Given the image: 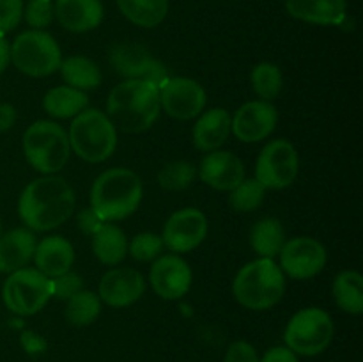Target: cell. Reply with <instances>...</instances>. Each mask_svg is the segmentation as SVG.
I'll return each instance as SVG.
<instances>
[{
	"mask_svg": "<svg viewBox=\"0 0 363 362\" xmlns=\"http://www.w3.org/2000/svg\"><path fill=\"white\" fill-rule=\"evenodd\" d=\"M74 192L64 177L43 176L30 181L18 199V215L32 231H52L74 212Z\"/></svg>",
	"mask_w": 363,
	"mask_h": 362,
	"instance_id": "obj_1",
	"label": "cell"
},
{
	"mask_svg": "<svg viewBox=\"0 0 363 362\" xmlns=\"http://www.w3.org/2000/svg\"><path fill=\"white\" fill-rule=\"evenodd\" d=\"M160 87L147 80H124L110 91L106 116L116 130L140 133L160 117Z\"/></svg>",
	"mask_w": 363,
	"mask_h": 362,
	"instance_id": "obj_2",
	"label": "cell"
},
{
	"mask_svg": "<svg viewBox=\"0 0 363 362\" xmlns=\"http://www.w3.org/2000/svg\"><path fill=\"white\" fill-rule=\"evenodd\" d=\"M142 181L133 170L108 169L99 174L91 188V208L105 222L128 219L140 206Z\"/></svg>",
	"mask_w": 363,
	"mask_h": 362,
	"instance_id": "obj_3",
	"label": "cell"
},
{
	"mask_svg": "<svg viewBox=\"0 0 363 362\" xmlns=\"http://www.w3.org/2000/svg\"><path fill=\"white\" fill-rule=\"evenodd\" d=\"M286 291L284 272L273 259L259 258L236 273L233 293L243 307L266 311L279 304Z\"/></svg>",
	"mask_w": 363,
	"mask_h": 362,
	"instance_id": "obj_4",
	"label": "cell"
},
{
	"mask_svg": "<svg viewBox=\"0 0 363 362\" xmlns=\"http://www.w3.org/2000/svg\"><path fill=\"white\" fill-rule=\"evenodd\" d=\"M71 151L89 163H101L113 155L117 146V130L105 112L85 109L69 126Z\"/></svg>",
	"mask_w": 363,
	"mask_h": 362,
	"instance_id": "obj_5",
	"label": "cell"
},
{
	"mask_svg": "<svg viewBox=\"0 0 363 362\" xmlns=\"http://www.w3.org/2000/svg\"><path fill=\"white\" fill-rule=\"evenodd\" d=\"M23 153L32 169L50 176L66 167L71 155L69 137L53 121H35L23 133Z\"/></svg>",
	"mask_w": 363,
	"mask_h": 362,
	"instance_id": "obj_6",
	"label": "cell"
},
{
	"mask_svg": "<svg viewBox=\"0 0 363 362\" xmlns=\"http://www.w3.org/2000/svg\"><path fill=\"white\" fill-rule=\"evenodd\" d=\"M14 67L27 77L41 78L55 73L62 62V53L55 39L43 31L21 32L9 48Z\"/></svg>",
	"mask_w": 363,
	"mask_h": 362,
	"instance_id": "obj_7",
	"label": "cell"
},
{
	"mask_svg": "<svg viewBox=\"0 0 363 362\" xmlns=\"http://www.w3.org/2000/svg\"><path fill=\"white\" fill-rule=\"evenodd\" d=\"M333 334L335 325L328 312L319 307H307L298 311L289 319L284 332V341L294 353L314 357L330 346Z\"/></svg>",
	"mask_w": 363,
	"mask_h": 362,
	"instance_id": "obj_8",
	"label": "cell"
},
{
	"mask_svg": "<svg viewBox=\"0 0 363 362\" xmlns=\"http://www.w3.org/2000/svg\"><path fill=\"white\" fill-rule=\"evenodd\" d=\"M52 297V280L38 268H21L9 273L2 287L6 307L20 316L35 314Z\"/></svg>",
	"mask_w": 363,
	"mask_h": 362,
	"instance_id": "obj_9",
	"label": "cell"
},
{
	"mask_svg": "<svg viewBox=\"0 0 363 362\" xmlns=\"http://www.w3.org/2000/svg\"><path fill=\"white\" fill-rule=\"evenodd\" d=\"M298 153L289 141L277 138L262 148L255 163V180L264 188L282 190L294 183L298 176Z\"/></svg>",
	"mask_w": 363,
	"mask_h": 362,
	"instance_id": "obj_10",
	"label": "cell"
},
{
	"mask_svg": "<svg viewBox=\"0 0 363 362\" xmlns=\"http://www.w3.org/2000/svg\"><path fill=\"white\" fill-rule=\"evenodd\" d=\"M110 62L113 70L126 80H147L162 87L167 80L165 66L156 60L142 45L135 43H123L113 46L110 52Z\"/></svg>",
	"mask_w": 363,
	"mask_h": 362,
	"instance_id": "obj_11",
	"label": "cell"
},
{
	"mask_svg": "<svg viewBox=\"0 0 363 362\" xmlns=\"http://www.w3.org/2000/svg\"><path fill=\"white\" fill-rule=\"evenodd\" d=\"M160 103L170 117L190 121L201 116L208 103V94L199 82L186 77L169 78L160 87Z\"/></svg>",
	"mask_w": 363,
	"mask_h": 362,
	"instance_id": "obj_12",
	"label": "cell"
},
{
	"mask_svg": "<svg viewBox=\"0 0 363 362\" xmlns=\"http://www.w3.org/2000/svg\"><path fill=\"white\" fill-rule=\"evenodd\" d=\"M326 265V248L315 238L298 236L280 251V270L298 280L318 275Z\"/></svg>",
	"mask_w": 363,
	"mask_h": 362,
	"instance_id": "obj_13",
	"label": "cell"
},
{
	"mask_svg": "<svg viewBox=\"0 0 363 362\" xmlns=\"http://www.w3.org/2000/svg\"><path fill=\"white\" fill-rule=\"evenodd\" d=\"M208 234V219L197 208H183L172 213L163 227L162 240L169 251L176 254L194 251Z\"/></svg>",
	"mask_w": 363,
	"mask_h": 362,
	"instance_id": "obj_14",
	"label": "cell"
},
{
	"mask_svg": "<svg viewBox=\"0 0 363 362\" xmlns=\"http://www.w3.org/2000/svg\"><path fill=\"white\" fill-rule=\"evenodd\" d=\"M279 121V112L269 102H248L230 117V131L241 142H261L273 133Z\"/></svg>",
	"mask_w": 363,
	"mask_h": 362,
	"instance_id": "obj_15",
	"label": "cell"
},
{
	"mask_svg": "<svg viewBox=\"0 0 363 362\" xmlns=\"http://www.w3.org/2000/svg\"><path fill=\"white\" fill-rule=\"evenodd\" d=\"M149 280L160 298L177 300L184 297L191 286V268L177 254L162 256L156 259L149 272Z\"/></svg>",
	"mask_w": 363,
	"mask_h": 362,
	"instance_id": "obj_16",
	"label": "cell"
},
{
	"mask_svg": "<svg viewBox=\"0 0 363 362\" xmlns=\"http://www.w3.org/2000/svg\"><path fill=\"white\" fill-rule=\"evenodd\" d=\"M145 280L133 268L108 270L99 280V300L110 307H128L144 295Z\"/></svg>",
	"mask_w": 363,
	"mask_h": 362,
	"instance_id": "obj_17",
	"label": "cell"
},
{
	"mask_svg": "<svg viewBox=\"0 0 363 362\" xmlns=\"http://www.w3.org/2000/svg\"><path fill=\"white\" fill-rule=\"evenodd\" d=\"M199 176L215 190L230 192L245 180V165L230 151L216 149L202 158Z\"/></svg>",
	"mask_w": 363,
	"mask_h": 362,
	"instance_id": "obj_18",
	"label": "cell"
},
{
	"mask_svg": "<svg viewBox=\"0 0 363 362\" xmlns=\"http://www.w3.org/2000/svg\"><path fill=\"white\" fill-rule=\"evenodd\" d=\"M53 14L66 31L89 32L103 20L101 0H57Z\"/></svg>",
	"mask_w": 363,
	"mask_h": 362,
	"instance_id": "obj_19",
	"label": "cell"
},
{
	"mask_svg": "<svg viewBox=\"0 0 363 362\" xmlns=\"http://www.w3.org/2000/svg\"><path fill=\"white\" fill-rule=\"evenodd\" d=\"M34 263L38 266L39 272L46 277L62 275V273L69 272L74 261V251L73 245L62 236H46L35 245L34 252Z\"/></svg>",
	"mask_w": 363,
	"mask_h": 362,
	"instance_id": "obj_20",
	"label": "cell"
},
{
	"mask_svg": "<svg viewBox=\"0 0 363 362\" xmlns=\"http://www.w3.org/2000/svg\"><path fill=\"white\" fill-rule=\"evenodd\" d=\"M34 233L25 227H16L0 236V273H13L25 268L35 252Z\"/></svg>",
	"mask_w": 363,
	"mask_h": 362,
	"instance_id": "obj_21",
	"label": "cell"
},
{
	"mask_svg": "<svg viewBox=\"0 0 363 362\" xmlns=\"http://www.w3.org/2000/svg\"><path fill=\"white\" fill-rule=\"evenodd\" d=\"M287 13L314 25H340L346 20V0H286Z\"/></svg>",
	"mask_w": 363,
	"mask_h": 362,
	"instance_id": "obj_22",
	"label": "cell"
},
{
	"mask_svg": "<svg viewBox=\"0 0 363 362\" xmlns=\"http://www.w3.org/2000/svg\"><path fill=\"white\" fill-rule=\"evenodd\" d=\"M230 135V116L225 109L206 110L194 126V144L201 151H216Z\"/></svg>",
	"mask_w": 363,
	"mask_h": 362,
	"instance_id": "obj_23",
	"label": "cell"
},
{
	"mask_svg": "<svg viewBox=\"0 0 363 362\" xmlns=\"http://www.w3.org/2000/svg\"><path fill=\"white\" fill-rule=\"evenodd\" d=\"M89 96L84 91L69 87V85H59L50 89L43 98V109L50 117L55 119H69L77 117L82 110L87 109Z\"/></svg>",
	"mask_w": 363,
	"mask_h": 362,
	"instance_id": "obj_24",
	"label": "cell"
},
{
	"mask_svg": "<svg viewBox=\"0 0 363 362\" xmlns=\"http://www.w3.org/2000/svg\"><path fill=\"white\" fill-rule=\"evenodd\" d=\"M92 252L103 265H119L128 254L126 234L121 227L105 222L92 234Z\"/></svg>",
	"mask_w": 363,
	"mask_h": 362,
	"instance_id": "obj_25",
	"label": "cell"
},
{
	"mask_svg": "<svg viewBox=\"0 0 363 362\" xmlns=\"http://www.w3.org/2000/svg\"><path fill=\"white\" fill-rule=\"evenodd\" d=\"M286 243V231L280 220L266 216L254 224L250 231V245L259 258L273 259Z\"/></svg>",
	"mask_w": 363,
	"mask_h": 362,
	"instance_id": "obj_26",
	"label": "cell"
},
{
	"mask_svg": "<svg viewBox=\"0 0 363 362\" xmlns=\"http://www.w3.org/2000/svg\"><path fill=\"white\" fill-rule=\"evenodd\" d=\"M60 73L69 87L78 91H91L101 84V70L92 59L84 55H71L60 62Z\"/></svg>",
	"mask_w": 363,
	"mask_h": 362,
	"instance_id": "obj_27",
	"label": "cell"
},
{
	"mask_svg": "<svg viewBox=\"0 0 363 362\" xmlns=\"http://www.w3.org/2000/svg\"><path fill=\"white\" fill-rule=\"evenodd\" d=\"M121 13L144 28L158 27L169 13V0H116Z\"/></svg>",
	"mask_w": 363,
	"mask_h": 362,
	"instance_id": "obj_28",
	"label": "cell"
},
{
	"mask_svg": "<svg viewBox=\"0 0 363 362\" xmlns=\"http://www.w3.org/2000/svg\"><path fill=\"white\" fill-rule=\"evenodd\" d=\"M333 298L344 312L363 311V277L354 270H344L333 280Z\"/></svg>",
	"mask_w": 363,
	"mask_h": 362,
	"instance_id": "obj_29",
	"label": "cell"
},
{
	"mask_svg": "<svg viewBox=\"0 0 363 362\" xmlns=\"http://www.w3.org/2000/svg\"><path fill=\"white\" fill-rule=\"evenodd\" d=\"M101 312V300L98 295L92 291L82 290L74 293L73 297L67 298L66 305V318L71 325L74 327H87L94 323Z\"/></svg>",
	"mask_w": 363,
	"mask_h": 362,
	"instance_id": "obj_30",
	"label": "cell"
},
{
	"mask_svg": "<svg viewBox=\"0 0 363 362\" xmlns=\"http://www.w3.org/2000/svg\"><path fill=\"white\" fill-rule=\"evenodd\" d=\"M250 80L255 94L262 102H272V99L279 98L280 91H282V71L273 62L257 64L252 70Z\"/></svg>",
	"mask_w": 363,
	"mask_h": 362,
	"instance_id": "obj_31",
	"label": "cell"
},
{
	"mask_svg": "<svg viewBox=\"0 0 363 362\" xmlns=\"http://www.w3.org/2000/svg\"><path fill=\"white\" fill-rule=\"evenodd\" d=\"M195 177V167L186 160H174L165 163L158 172V185L165 190H184Z\"/></svg>",
	"mask_w": 363,
	"mask_h": 362,
	"instance_id": "obj_32",
	"label": "cell"
},
{
	"mask_svg": "<svg viewBox=\"0 0 363 362\" xmlns=\"http://www.w3.org/2000/svg\"><path fill=\"white\" fill-rule=\"evenodd\" d=\"M266 188L257 180H243L234 190H230L229 204L241 213L255 212L264 201Z\"/></svg>",
	"mask_w": 363,
	"mask_h": 362,
	"instance_id": "obj_33",
	"label": "cell"
},
{
	"mask_svg": "<svg viewBox=\"0 0 363 362\" xmlns=\"http://www.w3.org/2000/svg\"><path fill=\"white\" fill-rule=\"evenodd\" d=\"M163 247L165 245H163L162 236L155 233H140L128 245V252H130V256L135 261L147 263L158 258L162 254Z\"/></svg>",
	"mask_w": 363,
	"mask_h": 362,
	"instance_id": "obj_34",
	"label": "cell"
},
{
	"mask_svg": "<svg viewBox=\"0 0 363 362\" xmlns=\"http://www.w3.org/2000/svg\"><path fill=\"white\" fill-rule=\"evenodd\" d=\"M25 20L34 31L48 27L53 20L52 0H30L25 7Z\"/></svg>",
	"mask_w": 363,
	"mask_h": 362,
	"instance_id": "obj_35",
	"label": "cell"
},
{
	"mask_svg": "<svg viewBox=\"0 0 363 362\" xmlns=\"http://www.w3.org/2000/svg\"><path fill=\"white\" fill-rule=\"evenodd\" d=\"M23 18V0H0V34L14 31Z\"/></svg>",
	"mask_w": 363,
	"mask_h": 362,
	"instance_id": "obj_36",
	"label": "cell"
},
{
	"mask_svg": "<svg viewBox=\"0 0 363 362\" xmlns=\"http://www.w3.org/2000/svg\"><path fill=\"white\" fill-rule=\"evenodd\" d=\"M82 287H84V280H82V277L78 273L73 272H66L52 280L53 297L60 298V300L71 298L74 293L82 291Z\"/></svg>",
	"mask_w": 363,
	"mask_h": 362,
	"instance_id": "obj_37",
	"label": "cell"
},
{
	"mask_svg": "<svg viewBox=\"0 0 363 362\" xmlns=\"http://www.w3.org/2000/svg\"><path fill=\"white\" fill-rule=\"evenodd\" d=\"M223 362H259L257 351L247 341H236L227 348Z\"/></svg>",
	"mask_w": 363,
	"mask_h": 362,
	"instance_id": "obj_38",
	"label": "cell"
},
{
	"mask_svg": "<svg viewBox=\"0 0 363 362\" xmlns=\"http://www.w3.org/2000/svg\"><path fill=\"white\" fill-rule=\"evenodd\" d=\"M103 224H105V220H103L91 206H89V208H82L77 216L78 229L84 234H87V236H92V234L98 233L99 227H101Z\"/></svg>",
	"mask_w": 363,
	"mask_h": 362,
	"instance_id": "obj_39",
	"label": "cell"
},
{
	"mask_svg": "<svg viewBox=\"0 0 363 362\" xmlns=\"http://www.w3.org/2000/svg\"><path fill=\"white\" fill-rule=\"evenodd\" d=\"M259 362H298V357L287 346H273Z\"/></svg>",
	"mask_w": 363,
	"mask_h": 362,
	"instance_id": "obj_40",
	"label": "cell"
},
{
	"mask_svg": "<svg viewBox=\"0 0 363 362\" xmlns=\"http://www.w3.org/2000/svg\"><path fill=\"white\" fill-rule=\"evenodd\" d=\"M16 121V110L9 103H0V131H7Z\"/></svg>",
	"mask_w": 363,
	"mask_h": 362,
	"instance_id": "obj_41",
	"label": "cell"
},
{
	"mask_svg": "<svg viewBox=\"0 0 363 362\" xmlns=\"http://www.w3.org/2000/svg\"><path fill=\"white\" fill-rule=\"evenodd\" d=\"M11 57H9V45H7L6 38L0 34V75L6 71L7 64H9Z\"/></svg>",
	"mask_w": 363,
	"mask_h": 362,
	"instance_id": "obj_42",
	"label": "cell"
},
{
	"mask_svg": "<svg viewBox=\"0 0 363 362\" xmlns=\"http://www.w3.org/2000/svg\"><path fill=\"white\" fill-rule=\"evenodd\" d=\"M0 236H2V220H0Z\"/></svg>",
	"mask_w": 363,
	"mask_h": 362,
	"instance_id": "obj_43",
	"label": "cell"
}]
</instances>
